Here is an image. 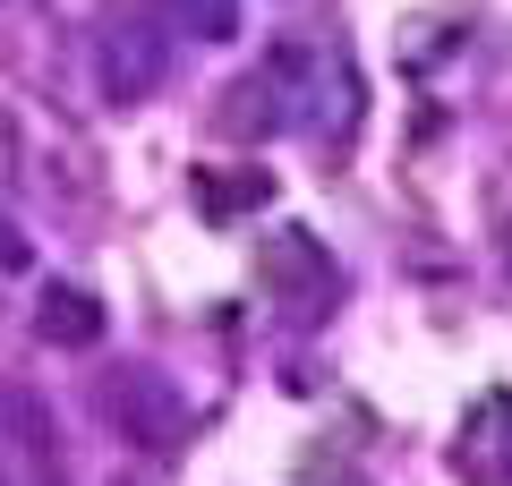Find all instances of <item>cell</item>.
Segmentation results:
<instances>
[{"label": "cell", "instance_id": "cell-1", "mask_svg": "<svg viewBox=\"0 0 512 486\" xmlns=\"http://www.w3.org/2000/svg\"><path fill=\"white\" fill-rule=\"evenodd\" d=\"M103 418H120L146 452H171V444H180V427H188L180 393H171L154 367H120V376H103Z\"/></svg>", "mask_w": 512, "mask_h": 486}, {"label": "cell", "instance_id": "cell-2", "mask_svg": "<svg viewBox=\"0 0 512 486\" xmlns=\"http://www.w3.org/2000/svg\"><path fill=\"white\" fill-rule=\"evenodd\" d=\"M163 60H171V43L154 35V26H111L103 52H94V77H103L111 103H146V94L163 86Z\"/></svg>", "mask_w": 512, "mask_h": 486}, {"label": "cell", "instance_id": "cell-3", "mask_svg": "<svg viewBox=\"0 0 512 486\" xmlns=\"http://www.w3.org/2000/svg\"><path fill=\"white\" fill-rule=\"evenodd\" d=\"M453 469L470 486H512V393L478 401V418L461 427V444H453Z\"/></svg>", "mask_w": 512, "mask_h": 486}, {"label": "cell", "instance_id": "cell-4", "mask_svg": "<svg viewBox=\"0 0 512 486\" xmlns=\"http://www.w3.org/2000/svg\"><path fill=\"white\" fill-rule=\"evenodd\" d=\"M256 282L282 290V299H308V290H325V282H333L325 239H308V231H274V239H256Z\"/></svg>", "mask_w": 512, "mask_h": 486}, {"label": "cell", "instance_id": "cell-5", "mask_svg": "<svg viewBox=\"0 0 512 486\" xmlns=\"http://www.w3.org/2000/svg\"><path fill=\"white\" fill-rule=\"evenodd\" d=\"M35 333L52 350H94L103 342V299L77 282H43V307H35Z\"/></svg>", "mask_w": 512, "mask_h": 486}, {"label": "cell", "instance_id": "cell-6", "mask_svg": "<svg viewBox=\"0 0 512 486\" xmlns=\"http://www.w3.org/2000/svg\"><path fill=\"white\" fill-rule=\"evenodd\" d=\"M274 128H282L274 77H239V86L222 94V137H274Z\"/></svg>", "mask_w": 512, "mask_h": 486}, {"label": "cell", "instance_id": "cell-7", "mask_svg": "<svg viewBox=\"0 0 512 486\" xmlns=\"http://www.w3.org/2000/svg\"><path fill=\"white\" fill-rule=\"evenodd\" d=\"M265 197H274V171H197V205H205L214 222L256 214Z\"/></svg>", "mask_w": 512, "mask_h": 486}, {"label": "cell", "instance_id": "cell-8", "mask_svg": "<svg viewBox=\"0 0 512 486\" xmlns=\"http://www.w3.org/2000/svg\"><path fill=\"white\" fill-rule=\"evenodd\" d=\"M504 256H512V248H504Z\"/></svg>", "mask_w": 512, "mask_h": 486}]
</instances>
